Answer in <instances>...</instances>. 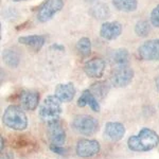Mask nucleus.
Returning a JSON list of instances; mask_svg holds the SVG:
<instances>
[{
  "instance_id": "1",
  "label": "nucleus",
  "mask_w": 159,
  "mask_h": 159,
  "mask_svg": "<svg viewBox=\"0 0 159 159\" xmlns=\"http://www.w3.org/2000/svg\"><path fill=\"white\" fill-rule=\"evenodd\" d=\"M159 144V135L155 130L144 127L127 140V147L133 152H148Z\"/></svg>"
},
{
  "instance_id": "2",
  "label": "nucleus",
  "mask_w": 159,
  "mask_h": 159,
  "mask_svg": "<svg viewBox=\"0 0 159 159\" xmlns=\"http://www.w3.org/2000/svg\"><path fill=\"white\" fill-rule=\"evenodd\" d=\"M2 122L7 127L14 130H24L28 126V118L22 107L18 105H10L4 110Z\"/></svg>"
},
{
  "instance_id": "3",
  "label": "nucleus",
  "mask_w": 159,
  "mask_h": 159,
  "mask_svg": "<svg viewBox=\"0 0 159 159\" xmlns=\"http://www.w3.org/2000/svg\"><path fill=\"white\" fill-rule=\"evenodd\" d=\"M61 114V101L55 96H48L40 104L38 108V115L40 119L46 123L60 119Z\"/></svg>"
},
{
  "instance_id": "4",
  "label": "nucleus",
  "mask_w": 159,
  "mask_h": 159,
  "mask_svg": "<svg viewBox=\"0 0 159 159\" xmlns=\"http://www.w3.org/2000/svg\"><path fill=\"white\" fill-rule=\"evenodd\" d=\"M72 127L79 134L91 136L99 130V123L96 118L89 115H79L72 120Z\"/></svg>"
},
{
  "instance_id": "5",
  "label": "nucleus",
  "mask_w": 159,
  "mask_h": 159,
  "mask_svg": "<svg viewBox=\"0 0 159 159\" xmlns=\"http://www.w3.org/2000/svg\"><path fill=\"white\" fill-rule=\"evenodd\" d=\"M64 0H46L39 7L36 14L39 22H47L53 18L55 14L63 9Z\"/></svg>"
},
{
  "instance_id": "6",
  "label": "nucleus",
  "mask_w": 159,
  "mask_h": 159,
  "mask_svg": "<svg viewBox=\"0 0 159 159\" xmlns=\"http://www.w3.org/2000/svg\"><path fill=\"white\" fill-rule=\"evenodd\" d=\"M134 79V70L132 68L129 67L127 65H121L112 71L111 78V84L115 87H125L127 86L130 82Z\"/></svg>"
},
{
  "instance_id": "7",
  "label": "nucleus",
  "mask_w": 159,
  "mask_h": 159,
  "mask_svg": "<svg viewBox=\"0 0 159 159\" xmlns=\"http://www.w3.org/2000/svg\"><path fill=\"white\" fill-rule=\"evenodd\" d=\"M101 150L99 141L93 139H81L79 140L75 148L78 156L82 158H89L98 155Z\"/></svg>"
},
{
  "instance_id": "8",
  "label": "nucleus",
  "mask_w": 159,
  "mask_h": 159,
  "mask_svg": "<svg viewBox=\"0 0 159 159\" xmlns=\"http://www.w3.org/2000/svg\"><path fill=\"white\" fill-rule=\"evenodd\" d=\"M138 56L143 61H159V38L147 40L140 45Z\"/></svg>"
},
{
  "instance_id": "9",
  "label": "nucleus",
  "mask_w": 159,
  "mask_h": 159,
  "mask_svg": "<svg viewBox=\"0 0 159 159\" xmlns=\"http://www.w3.org/2000/svg\"><path fill=\"white\" fill-rule=\"evenodd\" d=\"M48 134H49L51 144L60 145V147H63V144H65L66 132L60 119L48 123Z\"/></svg>"
},
{
  "instance_id": "10",
  "label": "nucleus",
  "mask_w": 159,
  "mask_h": 159,
  "mask_svg": "<svg viewBox=\"0 0 159 159\" xmlns=\"http://www.w3.org/2000/svg\"><path fill=\"white\" fill-rule=\"evenodd\" d=\"M83 69L87 76L92 79H100L104 74L105 61L100 57H94L92 60L87 61Z\"/></svg>"
},
{
  "instance_id": "11",
  "label": "nucleus",
  "mask_w": 159,
  "mask_h": 159,
  "mask_svg": "<svg viewBox=\"0 0 159 159\" xmlns=\"http://www.w3.org/2000/svg\"><path fill=\"white\" fill-rule=\"evenodd\" d=\"M125 135V127L120 122H108L105 124L104 136L107 140L117 142L120 141Z\"/></svg>"
},
{
  "instance_id": "12",
  "label": "nucleus",
  "mask_w": 159,
  "mask_h": 159,
  "mask_svg": "<svg viewBox=\"0 0 159 159\" xmlns=\"http://www.w3.org/2000/svg\"><path fill=\"white\" fill-rule=\"evenodd\" d=\"M122 33V25L118 21H106L101 25L100 35L106 40L117 39Z\"/></svg>"
},
{
  "instance_id": "13",
  "label": "nucleus",
  "mask_w": 159,
  "mask_h": 159,
  "mask_svg": "<svg viewBox=\"0 0 159 159\" xmlns=\"http://www.w3.org/2000/svg\"><path fill=\"white\" fill-rule=\"evenodd\" d=\"M19 101L27 110H35L39 103V94L33 90H24L19 93Z\"/></svg>"
},
{
  "instance_id": "14",
  "label": "nucleus",
  "mask_w": 159,
  "mask_h": 159,
  "mask_svg": "<svg viewBox=\"0 0 159 159\" xmlns=\"http://www.w3.org/2000/svg\"><path fill=\"white\" fill-rule=\"evenodd\" d=\"M75 87L72 83H64L58 84L55 88L54 94L57 97L64 103H68V102L72 101L74 96H75Z\"/></svg>"
},
{
  "instance_id": "15",
  "label": "nucleus",
  "mask_w": 159,
  "mask_h": 159,
  "mask_svg": "<svg viewBox=\"0 0 159 159\" xmlns=\"http://www.w3.org/2000/svg\"><path fill=\"white\" fill-rule=\"evenodd\" d=\"M46 38L43 35H28V36H20L18 43L31 48L34 51H39L45 45Z\"/></svg>"
},
{
  "instance_id": "16",
  "label": "nucleus",
  "mask_w": 159,
  "mask_h": 159,
  "mask_svg": "<svg viewBox=\"0 0 159 159\" xmlns=\"http://www.w3.org/2000/svg\"><path fill=\"white\" fill-rule=\"evenodd\" d=\"M111 2L118 11L124 13L135 12L138 7L137 0H111Z\"/></svg>"
},
{
  "instance_id": "17",
  "label": "nucleus",
  "mask_w": 159,
  "mask_h": 159,
  "mask_svg": "<svg viewBox=\"0 0 159 159\" xmlns=\"http://www.w3.org/2000/svg\"><path fill=\"white\" fill-rule=\"evenodd\" d=\"M2 58H3V61L6 63V65L11 68H16L19 65L20 56L18 54V52H16L15 50L12 49L3 50V52H2Z\"/></svg>"
},
{
  "instance_id": "18",
  "label": "nucleus",
  "mask_w": 159,
  "mask_h": 159,
  "mask_svg": "<svg viewBox=\"0 0 159 159\" xmlns=\"http://www.w3.org/2000/svg\"><path fill=\"white\" fill-rule=\"evenodd\" d=\"M76 52L82 57H87L91 52V42L88 37H82L75 45Z\"/></svg>"
},
{
  "instance_id": "19",
  "label": "nucleus",
  "mask_w": 159,
  "mask_h": 159,
  "mask_svg": "<svg viewBox=\"0 0 159 159\" xmlns=\"http://www.w3.org/2000/svg\"><path fill=\"white\" fill-rule=\"evenodd\" d=\"M91 15L94 17V18H99V19H103V18H107L109 16L110 12L109 9L106 4L104 3H98L96 4L91 9Z\"/></svg>"
},
{
  "instance_id": "20",
  "label": "nucleus",
  "mask_w": 159,
  "mask_h": 159,
  "mask_svg": "<svg viewBox=\"0 0 159 159\" xmlns=\"http://www.w3.org/2000/svg\"><path fill=\"white\" fill-rule=\"evenodd\" d=\"M92 93L94 94V97H99V98H104L108 92V86H107L106 82H98V83L92 84V86L89 89Z\"/></svg>"
},
{
  "instance_id": "21",
  "label": "nucleus",
  "mask_w": 159,
  "mask_h": 159,
  "mask_svg": "<svg viewBox=\"0 0 159 159\" xmlns=\"http://www.w3.org/2000/svg\"><path fill=\"white\" fill-rule=\"evenodd\" d=\"M112 60L118 66L121 65H127V61H129V51L126 49H118L114 52V56H112Z\"/></svg>"
},
{
  "instance_id": "22",
  "label": "nucleus",
  "mask_w": 159,
  "mask_h": 159,
  "mask_svg": "<svg viewBox=\"0 0 159 159\" xmlns=\"http://www.w3.org/2000/svg\"><path fill=\"white\" fill-rule=\"evenodd\" d=\"M135 33L139 37H145L150 33V25L147 20H139L135 25Z\"/></svg>"
},
{
  "instance_id": "23",
  "label": "nucleus",
  "mask_w": 159,
  "mask_h": 159,
  "mask_svg": "<svg viewBox=\"0 0 159 159\" xmlns=\"http://www.w3.org/2000/svg\"><path fill=\"white\" fill-rule=\"evenodd\" d=\"M92 92L89 90V89H86L82 92L81 97L79 98L78 100V106L79 107H85L86 105H88V102H89V99H90V96H91Z\"/></svg>"
},
{
  "instance_id": "24",
  "label": "nucleus",
  "mask_w": 159,
  "mask_h": 159,
  "mask_svg": "<svg viewBox=\"0 0 159 159\" xmlns=\"http://www.w3.org/2000/svg\"><path fill=\"white\" fill-rule=\"evenodd\" d=\"M151 24L154 27L159 28V4H157L155 7L153 9L152 13H151Z\"/></svg>"
},
{
  "instance_id": "25",
  "label": "nucleus",
  "mask_w": 159,
  "mask_h": 159,
  "mask_svg": "<svg viewBox=\"0 0 159 159\" xmlns=\"http://www.w3.org/2000/svg\"><path fill=\"white\" fill-rule=\"evenodd\" d=\"M88 105L91 108V110H93V111H96V112L100 111V104L98 102V99L94 97L93 93H91L90 99H89V102H88Z\"/></svg>"
},
{
  "instance_id": "26",
  "label": "nucleus",
  "mask_w": 159,
  "mask_h": 159,
  "mask_svg": "<svg viewBox=\"0 0 159 159\" xmlns=\"http://www.w3.org/2000/svg\"><path fill=\"white\" fill-rule=\"evenodd\" d=\"M50 150L52 151L53 153L57 154V155H65V154L67 153V151H66L63 147H60V145H53V144H51L50 145Z\"/></svg>"
},
{
  "instance_id": "27",
  "label": "nucleus",
  "mask_w": 159,
  "mask_h": 159,
  "mask_svg": "<svg viewBox=\"0 0 159 159\" xmlns=\"http://www.w3.org/2000/svg\"><path fill=\"white\" fill-rule=\"evenodd\" d=\"M1 159H14V156H13V154H12L11 152L6 153V154L2 153V155H1Z\"/></svg>"
},
{
  "instance_id": "28",
  "label": "nucleus",
  "mask_w": 159,
  "mask_h": 159,
  "mask_svg": "<svg viewBox=\"0 0 159 159\" xmlns=\"http://www.w3.org/2000/svg\"><path fill=\"white\" fill-rule=\"evenodd\" d=\"M51 49H55V50H58V51H64L65 50V48H64V46H61V45H53L52 47H51Z\"/></svg>"
},
{
  "instance_id": "29",
  "label": "nucleus",
  "mask_w": 159,
  "mask_h": 159,
  "mask_svg": "<svg viewBox=\"0 0 159 159\" xmlns=\"http://www.w3.org/2000/svg\"><path fill=\"white\" fill-rule=\"evenodd\" d=\"M1 140V152H3V148H4V140H3V137L0 138Z\"/></svg>"
},
{
  "instance_id": "30",
  "label": "nucleus",
  "mask_w": 159,
  "mask_h": 159,
  "mask_svg": "<svg viewBox=\"0 0 159 159\" xmlns=\"http://www.w3.org/2000/svg\"><path fill=\"white\" fill-rule=\"evenodd\" d=\"M155 83H156V89L159 91V76L157 79H156V81H155Z\"/></svg>"
},
{
  "instance_id": "31",
  "label": "nucleus",
  "mask_w": 159,
  "mask_h": 159,
  "mask_svg": "<svg viewBox=\"0 0 159 159\" xmlns=\"http://www.w3.org/2000/svg\"><path fill=\"white\" fill-rule=\"evenodd\" d=\"M13 1H15V2H19V1H25V0H13Z\"/></svg>"
},
{
  "instance_id": "32",
  "label": "nucleus",
  "mask_w": 159,
  "mask_h": 159,
  "mask_svg": "<svg viewBox=\"0 0 159 159\" xmlns=\"http://www.w3.org/2000/svg\"><path fill=\"white\" fill-rule=\"evenodd\" d=\"M87 1H97V0H87Z\"/></svg>"
}]
</instances>
